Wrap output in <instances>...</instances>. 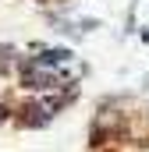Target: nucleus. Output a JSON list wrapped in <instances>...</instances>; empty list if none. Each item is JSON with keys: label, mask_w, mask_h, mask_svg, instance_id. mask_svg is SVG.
<instances>
[{"label": "nucleus", "mask_w": 149, "mask_h": 152, "mask_svg": "<svg viewBox=\"0 0 149 152\" xmlns=\"http://www.w3.org/2000/svg\"><path fill=\"white\" fill-rule=\"evenodd\" d=\"M14 124H18V127H25V131H29V127H46V124H50V110H46V106H43V103H39V99H25V103H18V106H14Z\"/></svg>", "instance_id": "nucleus-1"}, {"label": "nucleus", "mask_w": 149, "mask_h": 152, "mask_svg": "<svg viewBox=\"0 0 149 152\" xmlns=\"http://www.w3.org/2000/svg\"><path fill=\"white\" fill-rule=\"evenodd\" d=\"M39 57H32L39 67H53V71H60V67H68L74 60V53L68 50V46H43V50H36Z\"/></svg>", "instance_id": "nucleus-2"}, {"label": "nucleus", "mask_w": 149, "mask_h": 152, "mask_svg": "<svg viewBox=\"0 0 149 152\" xmlns=\"http://www.w3.org/2000/svg\"><path fill=\"white\" fill-rule=\"evenodd\" d=\"M18 64H21V60H18V50H14L11 42H0V78H4V75H14Z\"/></svg>", "instance_id": "nucleus-3"}, {"label": "nucleus", "mask_w": 149, "mask_h": 152, "mask_svg": "<svg viewBox=\"0 0 149 152\" xmlns=\"http://www.w3.org/2000/svg\"><path fill=\"white\" fill-rule=\"evenodd\" d=\"M7 120H14V106L11 103H0V124H7Z\"/></svg>", "instance_id": "nucleus-4"}, {"label": "nucleus", "mask_w": 149, "mask_h": 152, "mask_svg": "<svg viewBox=\"0 0 149 152\" xmlns=\"http://www.w3.org/2000/svg\"><path fill=\"white\" fill-rule=\"evenodd\" d=\"M92 28H100L96 18H82V21H78V32H92Z\"/></svg>", "instance_id": "nucleus-5"}]
</instances>
